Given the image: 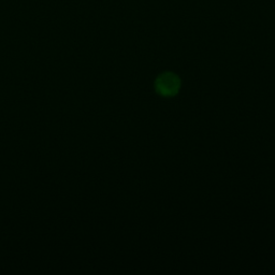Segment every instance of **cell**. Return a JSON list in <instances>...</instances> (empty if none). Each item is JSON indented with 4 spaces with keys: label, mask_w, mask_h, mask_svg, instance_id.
<instances>
[{
    "label": "cell",
    "mask_w": 275,
    "mask_h": 275,
    "mask_svg": "<svg viewBox=\"0 0 275 275\" xmlns=\"http://www.w3.org/2000/svg\"><path fill=\"white\" fill-rule=\"evenodd\" d=\"M181 88V80L173 72H164L155 81V89L163 97H173Z\"/></svg>",
    "instance_id": "obj_1"
}]
</instances>
